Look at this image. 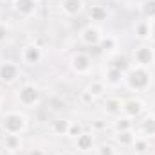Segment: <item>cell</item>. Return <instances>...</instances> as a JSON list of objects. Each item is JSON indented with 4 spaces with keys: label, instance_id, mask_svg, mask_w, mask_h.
Returning a JSON list of instances; mask_svg holds the SVG:
<instances>
[{
    "label": "cell",
    "instance_id": "4dcf8cb0",
    "mask_svg": "<svg viewBox=\"0 0 155 155\" xmlns=\"http://www.w3.org/2000/svg\"><path fill=\"white\" fill-rule=\"evenodd\" d=\"M148 22H150V43H152V45H155V18L153 20H148Z\"/></svg>",
    "mask_w": 155,
    "mask_h": 155
},
{
    "label": "cell",
    "instance_id": "cb8c5ba5",
    "mask_svg": "<svg viewBox=\"0 0 155 155\" xmlns=\"http://www.w3.org/2000/svg\"><path fill=\"white\" fill-rule=\"evenodd\" d=\"M94 153L96 155H119V150L112 143H101L99 146L94 148Z\"/></svg>",
    "mask_w": 155,
    "mask_h": 155
},
{
    "label": "cell",
    "instance_id": "ba28073f",
    "mask_svg": "<svg viewBox=\"0 0 155 155\" xmlns=\"http://www.w3.org/2000/svg\"><path fill=\"white\" fill-rule=\"evenodd\" d=\"M121 114L126 116V117H130L132 121L141 119V117L146 114V105H144V101H141L139 97L123 99V110H121Z\"/></svg>",
    "mask_w": 155,
    "mask_h": 155
},
{
    "label": "cell",
    "instance_id": "9a60e30c",
    "mask_svg": "<svg viewBox=\"0 0 155 155\" xmlns=\"http://www.w3.org/2000/svg\"><path fill=\"white\" fill-rule=\"evenodd\" d=\"M105 83H107V87H119L121 83H124V71H121V69H116V67H107L105 69V79H103Z\"/></svg>",
    "mask_w": 155,
    "mask_h": 155
},
{
    "label": "cell",
    "instance_id": "9c48e42d",
    "mask_svg": "<svg viewBox=\"0 0 155 155\" xmlns=\"http://www.w3.org/2000/svg\"><path fill=\"white\" fill-rule=\"evenodd\" d=\"M40 9V0H16L13 4V11L20 16V18H35Z\"/></svg>",
    "mask_w": 155,
    "mask_h": 155
},
{
    "label": "cell",
    "instance_id": "ffe728a7",
    "mask_svg": "<svg viewBox=\"0 0 155 155\" xmlns=\"http://www.w3.org/2000/svg\"><path fill=\"white\" fill-rule=\"evenodd\" d=\"M112 130L114 132H128V130H134V126H135V121H132L130 117L126 116H117L114 117V121H112Z\"/></svg>",
    "mask_w": 155,
    "mask_h": 155
},
{
    "label": "cell",
    "instance_id": "d4e9b609",
    "mask_svg": "<svg viewBox=\"0 0 155 155\" xmlns=\"http://www.w3.org/2000/svg\"><path fill=\"white\" fill-rule=\"evenodd\" d=\"M141 13H143V16L146 20H153L155 18V0H143Z\"/></svg>",
    "mask_w": 155,
    "mask_h": 155
},
{
    "label": "cell",
    "instance_id": "3957f363",
    "mask_svg": "<svg viewBox=\"0 0 155 155\" xmlns=\"http://www.w3.org/2000/svg\"><path fill=\"white\" fill-rule=\"evenodd\" d=\"M16 96V101L25 107V108H33V107H38L41 103V97H43V92L40 90V87L33 85V83H24L16 88L15 92Z\"/></svg>",
    "mask_w": 155,
    "mask_h": 155
},
{
    "label": "cell",
    "instance_id": "f546056e",
    "mask_svg": "<svg viewBox=\"0 0 155 155\" xmlns=\"http://www.w3.org/2000/svg\"><path fill=\"white\" fill-rule=\"evenodd\" d=\"M94 99H96V97H94L88 90H83V92H81V101H83V103H92Z\"/></svg>",
    "mask_w": 155,
    "mask_h": 155
},
{
    "label": "cell",
    "instance_id": "836d02e7",
    "mask_svg": "<svg viewBox=\"0 0 155 155\" xmlns=\"http://www.w3.org/2000/svg\"><path fill=\"white\" fill-rule=\"evenodd\" d=\"M2 107H4V99H2V96H0V112H2Z\"/></svg>",
    "mask_w": 155,
    "mask_h": 155
},
{
    "label": "cell",
    "instance_id": "44dd1931",
    "mask_svg": "<svg viewBox=\"0 0 155 155\" xmlns=\"http://www.w3.org/2000/svg\"><path fill=\"white\" fill-rule=\"evenodd\" d=\"M134 35H135L137 40L146 41V40L150 38V22H148L146 18L137 20V22L134 24Z\"/></svg>",
    "mask_w": 155,
    "mask_h": 155
},
{
    "label": "cell",
    "instance_id": "ac0fdd59",
    "mask_svg": "<svg viewBox=\"0 0 155 155\" xmlns=\"http://www.w3.org/2000/svg\"><path fill=\"white\" fill-rule=\"evenodd\" d=\"M135 137H137L135 130H128V132H114V141H116L117 146H121V148H132Z\"/></svg>",
    "mask_w": 155,
    "mask_h": 155
},
{
    "label": "cell",
    "instance_id": "d6a6232c",
    "mask_svg": "<svg viewBox=\"0 0 155 155\" xmlns=\"http://www.w3.org/2000/svg\"><path fill=\"white\" fill-rule=\"evenodd\" d=\"M60 155H76V153H74V152H71V150H63Z\"/></svg>",
    "mask_w": 155,
    "mask_h": 155
},
{
    "label": "cell",
    "instance_id": "e0dca14e",
    "mask_svg": "<svg viewBox=\"0 0 155 155\" xmlns=\"http://www.w3.org/2000/svg\"><path fill=\"white\" fill-rule=\"evenodd\" d=\"M121 110H123V99H119V97H107L103 101V112L108 117L121 116Z\"/></svg>",
    "mask_w": 155,
    "mask_h": 155
},
{
    "label": "cell",
    "instance_id": "d6986e66",
    "mask_svg": "<svg viewBox=\"0 0 155 155\" xmlns=\"http://www.w3.org/2000/svg\"><path fill=\"white\" fill-rule=\"evenodd\" d=\"M108 9L103 5V4H94V5H90L88 7V18L92 20V22H97V24H101V22H105L107 18H108Z\"/></svg>",
    "mask_w": 155,
    "mask_h": 155
},
{
    "label": "cell",
    "instance_id": "f1b7e54d",
    "mask_svg": "<svg viewBox=\"0 0 155 155\" xmlns=\"http://www.w3.org/2000/svg\"><path fill=\"white\" fill-rule=\"evenodd\" d=\"M83 132V128H81V124H78V123H72V126H71V132H69V137H72V139H76L78 135Z\"/></svg>",
    "mask_w": 155,
    "mask_h": 155
},
{
    "label": "cell",
    "instance_id": "7a4b0ae2",
    "mask_svg": "<svg viewBox=\"0 0 155 155\" xmlns=\"http://www.w3.org/2000/svg\"><path fill=\"white\" fill-rule=\"evenodd\" d=\"M29 128V117L20 110H7L2 114L0 119V130L2 134H11V135H22Z\"/></svg>",
    "mask_w": 155,
    "mask_h": 155
},
{
    "label": "cell",
    "instance_id": "4316f807",
    "mask_svg": "<svg viewBox=\"0 0 155 155\" xmlns=\"http://www.w3.org/2000/svg\"><path fill=\"white\" fill-rule=\"evenodd\" d=\"M110 124H112V123H108V119H94V121L90 123L92 134H96V132H105Z\"/></svg>",
    "mask_w": 155,
    "mask_h": 155
},
{
    "label": "cell",
    "instance_id": "d590c367",
    "mask_svg": "<svg viewBox=\"0 0 155 155\" xmlns=\"http://www.w3.org/2000/svg\"><path fill=\"white\" fill-rule=\"evenodd\" d=\"M146 155H155V152H148V153H146Z\"/></svg>",
    "mask_w": 155,
    "mask_h": 155
},
{
    "label": "cell",
    "instance_id": "e575fe53",
    "mask_svg": "<svg viewBox=\"0 0 155 155\" xmlns=\"http://www.w3.org/2000/svg\"><path fill=\"white\" fill-rule=\"evenodd\" d=\"M4 2H7V4H11V5H13V4H15L16 0H4Z\"/></svg>",
    "mask_w": 155,
    "mask_h": 155
},
{
    "label": "cell",
    "instance_id": "52a82bcc",
    "mask_svg": "<svg viewBox=\"0 0 155 155\" xmlns=\"http://www.w3.org/2000/svg\"><path fill=\"white\" fill-rule=\"evenodd\" d=\"M103 31L97 27V25H94V24H88V25H85L81 31H79V35H78V38L81 41V45H85V47H99V43H101V40H103Z\"/></svg>",
    "mask_w": 155,
    "mask_h": 155
},
{
    "label": "cell",
    "instance_id": "4fadbf2b",
    "mask_svg": "<svg viewBox=\"0 0 155 155\" xmlns=\"http://www.w3.org/2000/svg\"><path fill=\"white\" fill-rule=\"evenodd\" d=\"M71 126H72V121L65 119V117H60V119H54L49 126L51 134L56 135V137H69V132H71Z\"/></svg>",
    "mask_w": 155,
    "mask_h": 155
},
{
    "label": "cell",
    "instance_id": "8992f818",
    "mask_svg": "<svg viewBox=\"0 0 155 155\" xmlns=\"http://www.w3.org/2000/svg\"><path fill=\"white\" fill-rule=\"evenodd\" d=\"M20 60L27 67H36L43 60V51H41V47H40L38 43H33V41L25 43L22 47V51H20Z\"/></svg>",
    "mask_w": 155,
    "mask_h": 155
},
{
    "label": "cell",
    "instance_id": "277c9868",
    "mask_svg": "<svg viewBox=\"0 0 155 155\" xmlns=\"http://www.w3.org/2000/svg\"><path fill=\"white\" fill-rule=\"evenodd\" d=\"M153 63H155V47L148 41L139 43L132 52V65L150 69Z\"/></svg>",
    "mask_w": 155,
    "mask_h": 155
},
{
    "label": "cell",
    "instance_id": "7c38bea8",
    "mask_svg": "<svg viewBox=\"0 0 155 155\" xmlns=\"http://www.w3.org/2000/svg\"><path fill=\"white\" fill-rule=\"evenodd\" d=\"M74 146H76L78 152H81V153L92 152L96 148V137H94V134L92 132H81L74 139Z\"/></svg>",
    "mask_w": 155,
    "mask_h": 155
},
{
    "label": "cell",
    "instance_id": "83f0119b",
    "mask_svg": "<svg viewBox=\"0 0 155 155\" xmlns=\"http://www.w3.org/2000/svg\"><path fill=\"white\" fill-rule=\"evenodd\" d=\"M9 35H11V27H9V24L4 22V20H0V43L7 41Z\"/></svg>",
    "mask_w": 155,
    "mask_h": 155
},
{
    "label": "cell",
    "instance_id": "6da1fadb",
    "mask_svg": "<svg viewBox=\"0 0 155 155\" xmlns=\"http://www.w3.org/2000/svg\"><path fill=\"white\" fill-rule=\"evenodd\" d=\"M152 81H153V76L150 69H144V67L130 65L128 71L124 72V85L132 92H146L152 87Z\"/></svg>",
    "mask_w": 155,
    "mask_h": 155
},
{
    "label": "cell",
    "instance_id": "30bf717a",
    "mask_svg": "<svg viewBox=\"0 0 155 155\" xmlns=\"http://www.w3.org/2000/svg\"><path fill=\"white\" fill-rule=\"evenodd\" d=\"M20 78V67L15 61H0V81L5 85H13Z\"/></svg>",
    "mask_w": 155,
    "mask_h": 155
},
{
    "label": "cell",
    "instance_id": "484cf974",
    "mask_svg": "<svg viewBox=\"0 0 155 155\" xmlns=\"http://www.w3.org/2000/svg\"><path fill=\"white\" fill-rule=\"evenodd\" d=\"M99 47H101L103 51H107V52L114 51V49L117 47L116 36H112V35H105V36H103V40H101V43H99Z\"/></svg>",
    "mask_w": 155,
    "mask_h": 155
},
{
    "label": "cell",
    "instance_id": "8fae6325",
    "mask_svg": "<svg viewBox=\"0 0 155 155\" xmlns=\"http://www.w3.org/2000/svg\"><path fill=\"white\" fill-rule=\"evenodd\" d=\"M61 15L67 18H76L85 11V0H61L60 2Z\"/></svg>",
    "mask_w": 155,
    "mask_h": 155
},
{
    "label": "cell",
    "instance_id": "603a6c76",
    "mask_svg": "<svg viewBox=\"0 0 155 155\" xmlns=\"http://www.w3.org/2000/svg\"><path fill=\"white\" fill-rule=\"evenodd\" d=\"M87 90H88L94 97H101V96H105V92H107V83H105L103 79H94V81H90V85L87 87Z\"/></svg>",
    "mask_w": 155,
    "mask_h": 155
},
{
    "label": "cell",
    "instance_id": "7402d4cb",
    "mask_svg": "<svg viewBox=\"0 0 155 155\" xmlns=\"http://www.w3.org/2000/svg\"><path fill=\"white\" fill-rule=\"evenodd\" d=\"M132 150L135 152V155H146L148 152H152V148H150V139L137 134V137H135V141H134V144H132Z\"/></svg>",
    "mask_w": 155,
    "mask_h": 155
},
{
    "label": "cell",
    "instance_id": "5b68a950",
    "mask_svg": "<svg viewBox=\"0 0 155 155\" xmlns=\"http://www.w3.org/2000/svg\"><path fill=\"white\" fill-rule=\"evenodd\" d=\"M71 71L78 76H88L94 69V61L87 52H74L69 60Z\"/></svg>",
    "mask_w": 155,
    "mask_h": 155
},
{
    "label": "cell",
    "instance_id": "1f68e13d",
    "mask_svg": "<svg viewBox=\"0 0 155 155\" xmlns=\"http://www.w3.org/2000/svg\"><path fill=\"white\" fill-rule=\"evenodd\" d=\"M27 155H47L41 148H31L29 152H27Z\"/></svg>",
    "mask_w": 155,
    "mask_h": 155
},
{
    "label": "cell",
    "instance_id": "2e32d148",
    "mask_svg": "<svg viewBox=\"0 0 155 155\" xmlns=\"http://www.w3.org/2000/svg\"><path fill=\"white\" fill-rule=\"evenodd\" d=\"M139 135L152 139L155 137V116L152 114H144L139 121Z\"/></svg>",
    "mask_w": 155,
    "mask_h": 155
},
{
    "label": "cell",
    "instance_id": "5bb4252c",
    "mask_svg": "<svg viewBox=\"0 0 155 155\" xmlns=\"http://www.w3.org/2000/svg\"><path fill=\"white\" fill-rule=\"evenodd\" d=\"M2 148L9 153H15V152H20L24 148V139L22 135H11V134H4L2 137Z\"/></svg>",
    "mask_w": 155,
    "mask_h": 155
}]
</instances>
